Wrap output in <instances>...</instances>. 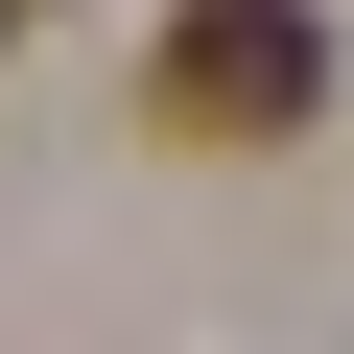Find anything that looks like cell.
I'll return each mask as SVG.
<instances>
[{
  "mask_svg": "<svg viewBox=\"0 0 354 354\" xmlns=\"http://www.w3.org/2000/svg\"><path fill=\"white\" fill-rule=\"evenodd\" d=\"M330 118V24L307 0H189L142 48V142H307Z\"/></svg>",
  "mask_w": 354,
  "mask_h": 354,
  "instance_id": "6da1fadb",
  "label": "cell"
}]
</instances>
